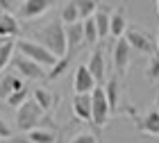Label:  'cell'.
Returning a JSON list of instances; mask_svg holds the SVG:
<instances>
[{
	"mask_svg": "<svg viewBox=\"0 0 159 143\" xmlns=\"http://www.w3.org/2000/svg\"><path fill=\"white\" fill-rule=\"evenodd\" d=\"M61 20H64V25H70V23L82 20V14H80V7H77L75 0H68V2L64 5V9H61Z\"/></svg>",
	"mask_w": 159,
	"mask_h": 143,
	"instance_id": "603a6c76",
	"label": "cell"
},
{
	"mask_svg": "<svg viewBox=\"0 0 159 143\" xmlns=\"http://www.w3.org/2000/svg\"><path fill=\"white\" fill-rule=\"evenodd\" d=\"M155 109H157V111H159V93H157V96H155Z\"/></svg>",
	"mask_w": 159,
	"mask_h": 143,
	"instance_id": "1f68e13d",
	"label": "cell"
},
{
	"mask_svg": "<svg viewBox=\"0 0 159 143\" xmlns=\"http://www.w3.org/2000/svg\"><path fill=\"white\" fill-rule=\"evenodd\" d=\"M77 7H80V14H82V20L86 18H91V16H96V11L100 9V0H75Z\"/></svg>",
	"mask_w": 159,
	"mask_h": 143,
	"instance_id": "d4e9b609",
	"label": "cell"
},
{
	"mask_svg": "<svg viewBox=\"0 0 159 143\" xmlns=\"http://www.w3.org/2000/svg\"><path fill=\"white\" fill-rule=\"evenodd\" d=\"M68 143H100V136H98L96 132H80Z\"/></svg>",
	"mask_w": 159,
	"mask_h": 143,
	"instance_id": "83f0119b",
	"label": "cell"
},
{
	"mask_svg": "<svg viewBox=\"0 0 159 143\" xmlns=\"http://www.w3.org/2000/svg\"><path fill=\"white\" fill-rule=\"evenodd\" d=\"M14 2H16V0H0V7H2V11L14 14Z\"/></svg>",
	"mask_w": 159,
	"mask_h": 143,
	"instance_id": "f546056e",
	"label": "cell"
},
{
	"mask_svg": "<svg viewBox=\"0 0 159 143\" xmlns=\"http://www.w3.org/2000/svg\"><path fill=\"white\" fill-rule=\"evenodd\" d=\"M34 143H55L57 141V127H34L27 132Z\"/></svg>",
	"mask_w": 159,
	"mask_h": 143,
	"instance_id": "ffe728a7",
	"label": "cell"
},
{
	"mask_svg": "<svg viewBox=\"0 0 159 143\" xmlns=\"http://www.w3.org/2000/svg\"><path fill=\"white\" fill-rule=\"evenodd\" d=\"M66 37H68V48H70V50H77V48L86 46V39H84V23H82V20L66 25Z\"/></svg>",
	"mask_w": 159,
	"mask_h": 143,
	"instance_id": "2e32d148",
	"label": "cell"
},
{
	"mask_svg": "<svg viewBox=\"0 0 159 143\" xmlns=\"http://www.w3.org/2000/svg\"><path fill=\"white\" fill-rule=\"evenodd\" d=\"M30 96H32V93H30L27 89H20V91H16V93H11L9 98L5 100V102L9 105L11 109H18V107H23V105L27 102V100H30Z\"/></svg>",
	"mask_w": 159,
	"mask_h": 143,
	"instance_id": "484cf974",
	"label": "cell"
},
{
	"mask_svg": "<svg viewBox=\"0 0 159 143\" xmlns=\"http://www.w3.org/2000/svg\"><path fill=\"white\" fill-rule=\"evenodd\" d=\"M52 5H55V0H23V5L18 7V14H20V18H25V20L39 18L46 11L52 9Z\"/></svg>",
	"mask_w": 159,
	"mask_h": 143,
	"instance_id": "9c48e42d",
	"label": "cell"
},
{
	"mask_svg": "<svg viewBox=\"0 0 159 143\" xmlns=\"http://www.w3.org/2000/svg\"><path fill=\"white\" fill-rule=\"evenodd\" d=\"M93 125L96 127H105L109 123V116H111V105H109V98H107V91H105V84H98L93 89Z\"/></svg>",
	"mask_w": 159,
	"mask_h": 143,
	"instance_id": "277c9868",
	"label": "cell"
},
{
	"mask_svg": "<svg viewBox=\"0 0 159 143\" xmlns=\"http://www.w3.org/2000/svg\"><path fill=\"white\" fill-rule=\"evenodd\" d=\"M73 114L82 123H93V98H91V93H75Z\"/></svg>",
	"mask_w": 159,
	"mask_h": 143,
	"instance_id": "30bf717a",
	"label": "cell"
},
{
	"mask_svg": "<svg viewBox=\"0 0 159 143\" xmlns=\"http://www.w3.org/2000/svg\"><path fill=\"white\" fill-rule=\"evenodd\" d=\"M157 16H159V0H157Z\"/></svg>",
	"mask_w": 159,
	"mask_h": 143,
	"instance_id": "d6a6232c",
	"label": "cell"
},
{
	"mask_svg": "<svg viewBox=\"0 0 159 143\" xmlns=\"http://www.w3.org/2000/svg\"><path fill=\"white\" fill-rule=\"evenodd\" d=\"M37 41L43 43L46 48H50L57 57L68 55V37H66V25L64 20H57V23H50L46 27H41L37 32Z\"/></svg>",
	"mask_w": 159,
	"mask_h": 143,
	"instance_id": "7a4b0ae2",
	"label": "cell"
},
{
	"mask_svg": "<svg viewBox=\"0 0 159 143\" xmlns=\"http://www.w3.org/2000/svg\"><path fill=\"white\" fill-rule=\"evenodd\" d=\"M32 98L37 100L46 111H52L57 107V102H59V98H57L55 93H50V91H46V89H34L32 91Z\"/></svg>",
	"mask_w": 159,
	"mask_h": 143,
	"instance_id": "7402d4cb",
	"label": "cell"
},
{
	"mask_svg": "<svg viewBox=\"0 0 159 143\" xmlns=\"http://www.w3.org/2000/svg\"><path fill=\"white\" fill-rule=\"evenodd\" d=\"M20 89H25L23 75H14V73L2 70V77H0V93H2V98L7 100L11 93H16V91H20Z\"/></svg>",
	"mask_w": 159,
	"mask_h": 143,
	"instance_id": "4fadbf2b",
	"label": "cell"
},
{
	"mask_svg": "<svg viewBox=\"0 0 159 143\" xmlns=\"http://www.w3.org/2000/svg\"><path fill=\"white\" fill-rule=\"evenodd\" d=\"M136 127L141 132L150 134V136H159V111L155 109H148L143 114V118H136Z\"/></svg>",
	"mask_w": 159,
	"mask_h": 143,
	"instance_id": "5bb4252c",
	"label": "cell"
},
{
	"mask_svg": "<svg viewBox=\"0 0 159 143\" xmlns=\"http://www.w3.org/2000/svg\"><path fill=\"white\" fill-rule=\"evenodd\" d=\"M127 30H129L127 27V5L123 2L120 7H116V9L111 11V37L123 39Z\"/></svg>",
	"mask_w": 159,
	"mask_h": 143,
	"instance_id": "7c38bea8",
	"label": "cell"
},
{
	"mask_svg": "<svg viewBox=\"0 0 159 143\" xmlns=\"http://www.w3.org/2000/svg\"><path fill=\"white\" fill-rule=\"evenodd\" d=\"M157 48H159V37H157Z\"/></svg>",
	"mask_w": 159,
	"mask_h": 143,
	"instance_id": "836d02e7",
	"label": "cell"
},
{
	"mask_svg": "<svg viewBox=\"0 0 159 143\" xmlns=\"http://www.w3.org/2000/svg\"><path fill=\"white\" fill-rule=\"evenodd\" d=\"M96 25H98V32H100V39H105V37H111V11H109V7H105V5H100V9L96 11Z\"/></svg>",
	"mask_w": 159,
	"mask_h": 143,
	"instance_id": "e0dca14e",
	"label": "cell"
},
{
	"mask_svg": "<svg viewBox=\"0 0 159 143\" xmlns=\"http://www.w3.org/2000/svg\"><path fill=\"white\" fill-rule=\"evenodd\" d=\"M0 136H2V141L14 139V132H11V127L7 125V120H2V127H0Z\"/></svg>",
	"mask_w": 159,
	"mask_h": 143,
	"instance_id": "f1b7e54d",
	"label": "cell"
},
{
	"mask_svg": "<svg viewBox=\"0 0 159 143\" xmlns=\"http://www.w3.org/2000/svg\"><path fill=\"white\" fill-rule=\"evenodd\" d=\"M105 91H107V98H109L111 111H118V102H120V80H118V75L111 77V80H107Z\"/></svg>",
	"mask_w": 159,
	"mask_h": 143,
	"instance_id": "44dd1931",
	"label": "cell"
},
{
	"mask_svg": "<svg viewBox=\"0 0 159 143\" xmlns=\"http://www.w3.org/2000/svg\"><path fill=\"white\" fill-rule=\"evenodd\" d=\"M129 57H132V46H129V41L123 37V39H116V46L111 50V59H114V68H116V75L125 77L127 68H129Z\"/></svg>",
	"mask_w": 159,
	"mask_h": 143,
	"instance_id": "52a82bcc",
	"label": "cell"
},
{
	"mask_svg": "<svg viewBox=\"0 0 159 143\" xmlns=\"http://www.w3.org/2000/svg\"><path fill=\"white\" fill-rule=\"evenodd\" d=\"M14 50H18L16 37H0V68L7 70V66L14 59Z\"/></svg>",
	"mask_w": 159,
	"mask_h": 143,
	"instance_id": "9a60e30c",
	"label": "cell"
},
{
	"mask_svg": "<svg viewBox=\"0 0 159 143\" xmlns=\"http://www.w3.org/2000/svg\"><path fill=\"white\" fill-rule=\"evenodd\" d=\"M11 143H34V141H32L30 136H14Z\"/></svg>",
	"mask_w": 159,
	"mask_h": 143,
	"instance_id": "4dcf8cb0",
	"label": "cell"
},
{
	"mask_svg": "<svg viewBox=\"0 0 159 143\" xmlns=\"http://www.w3.org/2000/svg\"><path fill=\"white\" fill-rule=\"evenodd\" d=\"M80 50H82V48H77V50H68V55L59 57V59H57V64H55V66L48 70V80H59V77H61V75L68 70L70 61H73V57L80 52Z\"/></svg>",
	"mask_w": 159,
	"mask_h": 143,
	"instance_id": "ac0fdd59",
	"label": "cell"
},
{
	"mask_svg": "<svg viewBox=\"0 0 159 143\" xmlns=\"http://www.w3.org/2000/svg\"><path fill=\"white\" fill-rule=\"evenodd\" d=\"M146 77L150 82H157L159 80V52L150 55V61H148V68H146Z\"/></svg>",
	"mask_w": 159,
	"mask_h": 143,
	"instance_id": "4316f807",
	"label": "cell"
},
{
	"mask_svg": "<svg viewBox=\"0 0 159 143\" xmlns=\"http://www.w3.org/2000/svg\"><path fill=\"white\" fill-rule=\"evenodd\" d=\"M86 66H89V70L93 73V77L98 80V84H107V82H105L107 66H105V50H102V48H93V52L89 55Z\"/></svg>",
	"mask_w": 159,
	"mask_h": 143,
	"instance_id": "8fae6325",
	"label": "cell"
},
{
	"mask_svg": "<svg viewBox=\"0 0 159 143\" xmlns=\"http://www.w3.org/2000/svg\"><path fill=\"white\" fill-rule=\"evenodd\" d=\"M16 52L30 57V59H34L37 64H41V66L48 68V70L57 64V59H59V57H57L50 48H46L43 43H39V41H30V39H20Z\"/></svg>",
	"mask_w": 159,
	"mask_h": 143,
	"instance_id": "3957f363",
	"label": "cell"
},
{
	"mask_svg": "<svg viewBox=\"0 0 159 143\" xmlns=\"http://www.w3.org/2000/svg\"><path fill=\"white\" fill-rule=\"evenodd\" d=\"M125 39L129 41L132 50H136V52H141V55H155V52H159L157 39H152L148 32L136 30V27H129V30L125 32Z\"/></svg>",
	"mask_w": 159,
	"mask_h": 143,
	"instance_id": "8992f818",
	"label": "cell"
},
{
	"mask_svg": "<svg viewBox=\"0 0 159 143\" xmlns=\"http://www.w3.org/2000/svg\"><path fill=\"white\" fill-rule=\"evenodd\" d=\"M98 87V80L93 77L86 64H80L73 75V91L75 93H93V89Z\"/></svg>",
	"mask_w": 159,
	"mask_h": 143,
	"instance_id": "ba28073f",
	"label": "cell"
},
{
	"mask_svg": "<svg viewBox=\"0 0 159 143\" xmlns=\"http://www.w3.org/2000/svg\"><path fill=\"white\" fill-rule=\"evenodd\" d=\"M84 39H86V46H96L100 41V32H98V25H96L93 16L84 20Z\"/></svg>",
	"mask_w": 159,
	"mask_h": 143,
	"instance_id": "cb8c5ba5",
	"label": "cell"
},
{
	"mask_svg": "<svg viewBox=\"0 0 159 143\" xmlns=\"http://www.w3.org/2000/svg\"><path fill=\"white\" fill-rule=\"evenodd\" d=\"M11 64L16 68V73L23 75L25 80H48V68H43L41 64H37L34 59H30V57H25L20 52L11 59Z\"/></svg>",
	"mask_w": 159,
	"mask_h": 143,
	"instance_id": "5b68a950",
	"label": "cell"
},
{
	"mask_svg": "<svg viewBox=\"0 0 159 143\" xmlns=\"http://www.w3.org/2000/svg\"><path fill=\"white\" fill-rule=\"evenodd\" d=\"M18 32H20L18 18L9 11H2V16H0V37H18Z\"/></svg>",
	"mask_w": 159,
	"mask_h": 143,
	"instance_id": "d6986e66",
	"label": "cell"
},
{
	"mask_svg": "<svg viewBox=\"0 0 159 143\" xmlns=\"http://www.w3.org/2000/svg\"><path fill=\"white\" fill-rule=\"evenodd\" d=\"M16 127L23 132H30L34 127H55L52 116L43 109L34 98H30L23 107L16 109Z\"/></svg>",
	"mask_w": 159,
	"mask_h": 143,
	"instance_id": "6da1fadb",
	"label": "cell"
}]
</instances>
